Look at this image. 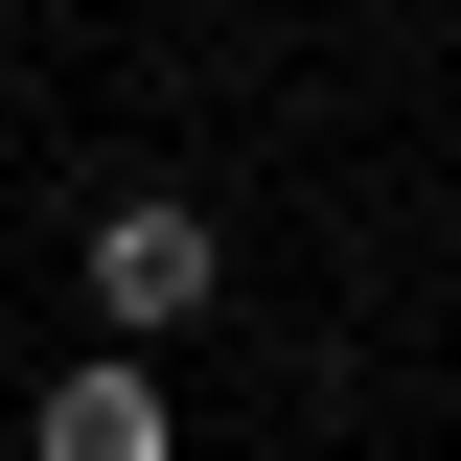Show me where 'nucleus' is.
<instances>
[{"mask_svg": "<svg viewBox=\"0 0 461 461\" xmlns=\"http://www.w3.org/2000/svg\"><path fill=\"white\" fill-rule=\"evenodd\" d=\"M47 461H185L162 369H69V393H47Z\"/></svg>", "mask_w": 461, "mask_h": 461, "instance_id": "nucleus-2", "label": "nucleus"}, {"mask_svg": "<svg viewBox=\"0 0 461 461\" xmlns=\"http://www.w3.org/2000/svg\"><path fill=\"white\" fill-rule=\"evenodd\" d=\"M208 277H230V254H208V208H185V185H115V208H93V323H115V369H139Z\"/></svg>", "mask_w": 461, "mask_h": 461, "instance_id": "nucleus-1", "label": "nucleus"}]
</instances>
